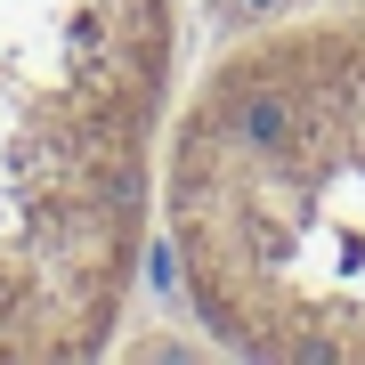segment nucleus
Here are the masks:
<instances>
[{"label": "nucleus", "mask_w": 365, "mask_h": 365, "mask_svg": "<svg viewBox=\"0 0 365 365\" xmlns=\"http://www.w3.org/2000/svg\"><path fill=\"white\" fill-rule=\"evenodd\" d=\"M163 0H0V357L106 341L146 211Z\"/></svg>", "instance_id": "1"}, {"label": "nucleus", "mask_w": 365, "mask_h": 365, "mask_svg": "<svg viewBox=\"0 0 365 365\" xmlns=\"http://www.w3.org/2000/svg\"><path fill=\"white\" fill-rule=\"evenodd\" d=\"M235 9H244V16H260V9H276V0H235Z\"/></svg>", "instance_id": "2"}]
</instances>
